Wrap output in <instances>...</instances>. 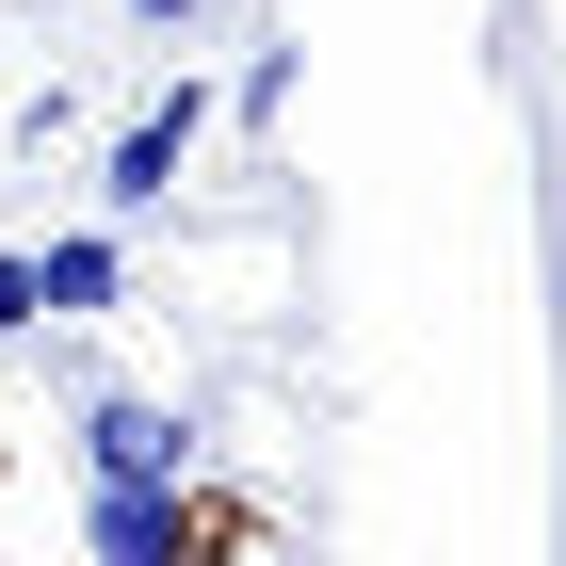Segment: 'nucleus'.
Masks as SVG:
<instances>
[{"instance_id":"obj_5","label":"nucleus","mask_w":566,"mask_h":566,"mask_svg":"<svg viewBox=\"0 0 566 566\" xmlns=\"http://www.w3.org/2000/svg\"><path fill=\"white\" fill-rule=\"evenodd\" d=\"M260 551V502H227V485H178V566H243Z\"/></svg>"},{"instance_id":"obj_1","label":"nucleus","mask_w":566,"mask_h":566,"mask_svg":"<svg viewBox=\"0 0 566 566\" xmlns=\"http://www.w3.org/2000/svg\"><path fill=\"white\" fill-rule=\"evenodd\" d=\"M195 130H211V82H195V65H178V82L146 97L130 130L97 146V211H163V195H178V163H195Z\"/></svg>"},{"instance_id":"obj_2","label":"nucleus","mask_w":566,"mask_h":566,"mask_svg":"<svg viewBox=\"0 0 566 566\" xmlns=\"http://www.w3.org/2000/svg\"><path fill=\"white\" fill-rule=\"evenodd\" d=\"M82 485H195V421L163 389H97L82 405Z\"/></svg>"},{"instance_id":"obj_6","label":"nucleus","mask_w":566,"mask_h":566,"mask_svg":"<svg viewBox=\"0 0 566 566\" xmlns=\"http://www.w3.org/2000/svg\"><path fill=\"white\" fill-rule=\"evenodd\" d=\"M49 324V292H33V243H0V340H33Z\"/></svg>"},{"instance_id":"obj_7","label":"nucleus","mask_w":566,"mask_h":566,"mask_svg":"<svg viewBox=\"0 0 566 566\" xmlns=\"http://www.w3.org/2000/svg\"><path fill=\"white\" fill-rule=\"evenodd\" d=\"M130 33H146V49H195V33H211V0H130Z\"/></svg>"},{"instance_id":"obj_4","label":"nucleus","mask_w":566,"mask_h":566,"mask_svg":"<svg viewBox=\"0 0 566 566\" xmlns=\"http://www.w3.org/2000/svg\"><path fill=\"white\" fill-rule=\"evenodd\" d=\"M33 292H49V324H82V307H114V292H130V260H114L97 227H65V243H33Z\"/></svg>"},{"instance_id":"obj_3","label":"nucleus","mask_w":566,"mask_h":566,"mask_svg":"<svg viewBox=\"0 0 566 566\" xmlns=\"http://www.w3.org/2000/svg\"><path fill=\"white\" fill-rule=\"evenodd\" d=\"M82 551L97 566H178V485H82Z\"/></svg>"}]
</instances>
